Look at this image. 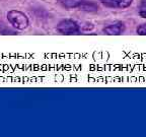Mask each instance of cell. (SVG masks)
Returning <instances> with one entry per match:
<instances>
[{
    "mask_svg": "<svg viewBox=\"0 0 146 137\" xmlns=\"http://www.w3.org/2000/svg\"><path fill=\"white\" fill-rule=\"evenodd\" d=\"M59 3L65 8H77V6L79 5V3L82 0H58Z\"/></svg>",
    "mask_w": 146,
    "mask_h": 137,
    "instance_id": "cell-5",
    "label": "cell"
},
{
    "mask_svg": "<svg viewBox=\"0 0 146 137\" xmlns=\"http://www.w3.org/2000/svg\"><path fill=\"white\" fill-rule=\"evenodd\" d=\"M139 15L143 18H146V9H142L139 11Z\"/></svg>",
    "mask_w": 146,
    "mask_h": 137,
    "instance_id": "cell-10",
    "label": "cell"
},
{
    "mask_svg": "<svg viewBox=\"0 0 146 137\" xmlns=\"http://www.w3.org/2000/svg\"><path fill=\"white\" fill-rule=\"evenodd\" d=\"M6 18L11 27L17 31H23L30 25V19L27 14L17 9L9 10L6 13Z\"/></svg>",
    "mask_w": 146,
    "mask_h": 137,
    "instance_id": "cell-1",
    "label": "cell"
},
{
    "mask_svg": "<svg viewBox=\"0 0 146 137\" xmlns=\"http://www.w3.org/2000/svg\"><path fill=\"white\" fill-rule=\"evenodd\" d=\"M77 9L80 11L88 12V13H94V12L98 11L100 6L94 1H88V0H82L77 6Z\"/></svg>",
    "mask_w": 146,
    "mask_h": 137,
    "instance_id": "cell-4",
    "label": "cell"
},
{
    "mask_svg": "<svg viewBox=\"0 0 146 137\" xmlns=\"http://www.w3.org/2000/svg\"><path fill=\"white\" fill-rule=\"evenodd\" d=\"M94 25L92 23H84V25H80V30H82V31H85V32H89V31H91L92 29H94Z\"/></svg>",
    "mask_w": 146,
    "mask_h": 137,
    "instance_id": "cell-9",
    "label": "cell"
},
{
    "mask_svg": "<svg viewBox=\"0 0 146 137\" xmlns=\"http://www.w3.org/2000/svg\"><path fill=\"white\" fill-rule=\"evenodd\" d=\"M116 8L120 9H125L130 7L133 3V0H114Z\"/></svg>",
    "mask_w": 146,
    "mask_h": 137,
    "instance_id": "cell-6",
    "label": "cell"
},
{
    "mask_svg": "<svg viewBox=\"0 0 146 137\" xmlns=\"http://www.w3.org/2000/svg\"><path fill=\"white\" fill-rule=\"evenodd\" d=\"M56 30L62 35H73L80 31V25L73 19H63L56 27Z\"/></svg>",
    "mask_w": 146,
    "mask_h": 137,
    "instance_id": "cell-2",
    "label": "cell"
},
{
    "mask_svg": "<svg viewBox=\"0 0 146 137\" xmlns=\"http://www.w3.org/2000/svg\"><path fill=\"white\" fill-rule=\"evenodd\" d=\"M136 32H137V34L140 35V36H146V23L138 25L136 29Z\"/></svg>",
    "mask_w": 146,
    "mask_h": 137,
    "instance_id": "cell-8",
    "label": "cell"
},
{
    "mask_svg": "<svg viewBox=\"0 0 146 137\" xmlns=\"http://www.w3.org/2000/svg\"><path fill=\"white\" fill-rule=\"evenodd\" d=\"M100 2L106 7H109V8H116L114 0H100Z\"/></svg>",
    "mask_w": 146,
    "mask_h": 137,
    "instance_id": "cell-7",
    "label": "cell"
},
{
    "mask_svg": "<svg viewBox=\"0 0 146 137\" xmlns=\"http://www.w3.org/2000/svg\"><path fill=\"white\" fill-rule=\"evenodd\" d=\"M124 31H125V25L123 23H121V21H118V23H112V25L105 27L103 32L106 35H109V36H119L122 33H124Z\"/></svg>",
    "mask_w": 146,
    "mask_h": 137,
    "instance_id": "cell-3",
    "label": "cell"
}]
</instances>
